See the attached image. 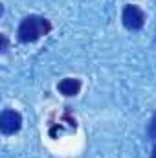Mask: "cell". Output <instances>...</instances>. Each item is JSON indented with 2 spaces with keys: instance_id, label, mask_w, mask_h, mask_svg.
Segmentation results:
<instances>
[{
  "instance_id": "7",
  "label": "cell",
  "mask_w": 156,
  "mask_h": 158,
  "mask_svg": "<svg viewBox=\"0 0 156 158\" xmlns=\"http://www.w3.org/2000/svg\"><path fill=\"white\" fill-rule=\"evenodd\" d=\"M151 158H156V143H154V147H153V153H151Z\"/></svg>"
},
{
  "instance_id": "2",
  "label": "cell",
  "mask_w": 156,
  "mask_h": 158,
  "mask_svg": "<svg viewBox=\"0 0 156 158\" xmlns=\"http://www.w3.org/2000/svg\"><path fill=\"white\" fill-rule=\"evenodd\" d=\"M121 20H123V26L130 31H138L143 28L145 24V13L134 6V4H129L123 7V15H121Z\"/></svg>"
},
{
  "instance_id": "5",
  "label": "cell",
  "mask_w": 156,
  "mask_h": 158,
  "mask_svg": "<svg viewBox=\"0 0 156 158\" xmlns=\"http://www.w3.org/2000/svg\"><path fill=\"white\" fill-rule=\"evenodd\" d=\"M147 134H149V138H151V140H156V114L151 118V121H149Z\"/></svg>"
},
{
  "instance_id": "3",
  "label": "cell",
  "mask_w": 156,
  "mask_h": 158,
  "mask_svg": "<svg viewBox=\"0 0 156 158\" xmlns=\"http://www.w3.org/2000/svg\"><path fill=\"white\" fill-rule=\"evenodd\" d=\"M20 127H22V116H20V112L11 110V109H6L2 112V116H0V131H2V134L11 136V134L18 132Z\"/></svg>"
},
{
  "instance_id": "4",
  "label": "cell",
  "mask_w": 156,
  "mask_h": 158,
  "mask_svg": "<svg viewBox=\"0 0 156 158\" xmlns=\"http://www.w3.org/2000/svg\"><path fill=\"white\" fill-rule=\"evenodd\" d=\"M81 86H83L81 79H77V77H64L63 81H59L57 90H59L63 96H66V98H74V96H77L79 92H81Z\"/></svg>"
},
{
  "instance_id": "1",
  "label": "cell",
  "mask_w": 156,
  "mask_h": 158,
  "mask_svg": "<svg viewBox=\"0 0 156 158\" xmlns=\"http://www.w3.org/2000/svg\"><path fill=\"white\" fill-rule=\"evenodd\" d=\"M51 31V22L44 17L39 15H30L26 19H22V22L18 24V30H17V39L24 44L28 42H35L40 37L48 35Z\"/></svg>"
},
{
  "instance_id": "6",
  "label": "cell",
  "mask_w": 156,
  "mask_h": 158,
  "mask_svg": "<svg viewBox=\"0 0 156 158\" xmlns=\"http://www.w3.org/2000/svg\"><path fill=\"white\" fill-rule=\"evenodd\" d=\"M0 40H2V48H0V50H2V53H6V52H7V46H9V40H7V37H6L4 33L0 35Z\"/></svg>"
}]
</instances>
